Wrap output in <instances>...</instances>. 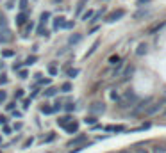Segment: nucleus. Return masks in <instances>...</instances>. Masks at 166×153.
<instances>
[{"label":"nucleus","mask_w":166,"mask_h":153,"mask_svg":"<svg viewBox=\"0 0 166 153\" xmlns=\"http://www.w3.org/2000/svg\"><path fill=\"white\" fill-rule=\"evenodd\" d=\"M136 53H138V55H145V53H146V45H145V43H141V45L136 48Z\"/></svg>","instance_id":"8"},{"label":"nucleus","mask_w":166,"mask_h":153,"mask_svg":"<svg viewBox=\"0 0 166 153\" xmlns=\"http://www.w3.org/2000/svg\"><path fill=\"white\" fill-rule=\"evenodd\" d=\"M48 18H50V14H48V13H43V14H41V21H43V23L48 20Z\"/></svg>","instance_id":"21"},{"label":"nucleus","mask_w":166,"mask_h":153,"mask_svg":"<svg viewBox=\"0 0 166 153\" xmlns=\"http://www.w3.org/2000/svg\"><path fill=\"white\" fill-rule=\"evenodd\" d=\"M125 16V11L123 9H116V11H113L105 20L109 21V23H113V21H116V20H120V18H123Z\"/></svg>","instance_id":"1"},{"label":"nucleus","mask_w":166,"mask_h":153,"mask_svg":"<svg viewBox=\"0 0 166 153\" xmlns=\"http://www.w3.org/2000/svg\"><path fill=\"white\" fill-rule=\"evenodd\" d=\"M66 111H73V103H68V105H66Z\"/></svg>","instance_id":"30"},{"label":"nucleus","mask_w":166,"mask_h":153,"mask_svg":"<svg viewBox=\"0 0 166 153\" xmlns=\"http://www.w3.org/2000/svg\"><path fill=\"white\" fill-rule=\"evenodd\" d=\"M2 55H4V57H13L14 52H13V50H4V52H2Z\"/></svg>","instance_id":"16"},{"label":"nucleus","mask_w":166,"mask_h":153,"mask_svg":"<svg viewBox=\"0 0 166 153\" xmlns=\"http://www.w3.org/2000/svg\"><path fill=\"white\" fill-rule=\"evenodd\" d=\"M0 100H6V93H0Z\"/></svg>","instance_id":"31"},{"label":"nucleus","mask_w":166,"mask_h":153,"mask_svg":"<svg viewBox=\"0 0 166 153\" xmlns=\"http://www.w3.org/2000/svg\"><path fill=\"white\" fill-rule=\"evenodd\" d=\"M134 153H152V150H148V148H141V146H138L134 150Z\"/></svg>","instance_id":"12"},{"label":"nucleus","mask_w":166,"mask_h":153,"mask_svg":"<svg viewBox=\"0 0 166 153\" xmlns=\"http://www.w3.org/2000/svg\"><path fill=\"white\" fill-rule=\"evenodd\" d=\"M164 114H166V111H164Z\"/></svg>","instance_id":"33"},{"label":"nucleus","mask_w":166,"mask_h":153,"mask_svg":"<svg viewBox=\"0 0 166 153\" xmlns=\"http://www.w3.org/2000/svg\"><path fill=\"white\" fill-rule=\"evenodd\" d=\"M146 14V11H139V13H134V20H138V18H143Z\"/></svg>","instance_id":"15"},{"label":"nucleus","mask_w":166,"mask_h":153,"mask_svg":"<svg viewBox=\"0 0 166 153\" xmlns=\"http://www.w3.org/2000/svg\"><path fill=\"white\" fill-rule=\"evenodd\" d=\"M41 112L43 114H52L54 109H52V107H41Z\"/></svg>","instance_id":"14"},{"label":"nucleus","mask_w":166,"mask_h":153,"mask_svg":"<svg viewBox=\"0 0 166 153\" xmlns=\"http://www.w3.org/2000/svg\"><path fill=\"white\" fill-rule=\"evenodd\" d=\"M64 25H66L64 18H62V16H57V18H55V21H54V27H55V29H59V27H64Z\"/></svg>","instance_id":"5"},{"label":"nucleus","mask_w":166,"mask_h":153,"mask_svg":"<svg viewBox=\"0 0 166 153\" xmlns=\"http://www.w3.org/2000/svg\"><path fill=\"white\" fill-rule=\"evenodd\" d=\"M91 16H93V13H91V11H88V13L84 14L82 18H84V20H88V18H91Z\"/></svg>","instance_id":"25"},{"label":"nucleus","mask_w":166,"mask_h":153,"mask_svg":"<svg viewBox=\"0 0 166 153\" xmlns=\"http://www.w3.org/2000/svg\"><path fill=\"white\" fill-rule=\"evenodd\" d=\"M96 121V118H86V123H89V125H93Z\"/></svg>","instance_id":"26"},{"label":"nucleus","mask_w":166,"mask_h":153,"mask_svg":"<svg viewBox=\"0 0 166 153\" xmlns=\"http://www.w3.org/2000/svg\"><path fill=\"white\" fill-rule=\"evenodd\" d=\"M36 62V55H32V57H29L27 61H25V64H34Z\"/></svg>","instance_id":"20"},{"label":"nucleus","mask_w":166,"mask_h":153,"mask_svg":"<svg viewBox=\"0 0 166 153\" xmlns=\"http://www.w3.org/2000/svg\"><path fill=\"white\" fill-rule=\"evenodd\" d=\"M2 84H7V78H6V77H0V86H2Z\"/></svg>","instance_id":"29"},{"label":"nucleus","mask_w":166,"mask_h":153,"mask_svg":"<svg viewBox=\"0 0 166 153\" xmlns=\"http://www.w3.org/2000/svg\"><path fill=\"white\" fill-rule=\"evenodd\" d=\"M64 128H66V130H68V132H70V133H73V132H77V128H79V125H77V123L73 121V123H68V125H66Z\"/></svg>","instance_id":"6"},{"label":"nucleus","mask_w":166,"mask_h":153,"mask_svg":"<svg viewBox=\"0 0 166 153\" xmlns=\"http://www.w3.org/2000/svg\"><path fill=\"white\" fill-rule=\"evenodd\" d=\"M132 73H134V66H130V64H129V66H127V68H125L123 78H125V80H129V78H130V75H132Z\"/></svg>","instance_id":"4"},{"label":"nucleus","mask_w":166,"mask_h":153,"mask_svg":"<svg viewBox=\"0 0 166 153\" xmlns=\"http://www.w3.org/2000/svg\"><path fill=\"white\" fill-rule=\"evenodd\" d=\"M9 34H11L9 31H6V32H4V36L0 34V43H7V41L11 39V36H9Z\"/></svg>","instance_id":"9"},{"label":"nucleus","mask_w":166,"mask_h":153,"mask_svg":"<svg viewBox=\"0 0 166 153\" xmlns=\"http://www.w3.org/2000/svg\"><path fill=\"white\" fill-rule=\"evenodd\" d=\"M52 94H55V89H54V87H50V89L47 91V96H52Z\"/></svg>","instance_id":"27"},{"label":"nucleus","mask_w":166,"mask_h":153,"mask_svg":"<svg viewBox=\"0 0 166 153\" xmlns=\"http://www.w3.org/2000/svg\"><path fill=\"white\" fill-rule=\"evenodd\" d=\"M84 139H86V135H79V137H75L73 141H70V146H73V144H79V143H82Z\"/></svg>","instance_id":"11"},{"label":"nucleus","mask_w":166,"mask_h":153,"mask_svg":"<svg viewBox=\"0 0 166 153\" xmlns=\"http://www.w3.org/2000/svg\"><path fill=\"white\" fill-rule=\"evenodd\" d=\"M48 71H50V75H57V68L55 66H48Z\"/></svg>","instance_id":"18"},{"label":"nucleus","mask_w":166,"mask_h":153,"mask_svg":"<svg viewBox=\"0 0 166 153\" xmlns=\"http://www.w3.org/2000/svg\"><path fill=\"white\" fill-rule=\"evenodd\" d=\"M79 73V70H68V77H75Z\"/></svg>","instance_id":"24"},{"label":"nucleus","mask_w":166,"mask_h":153,"mask_svg":"<svg viewBox=\"0 0 166 153\" xmlns=\"http://www.w3.org/2000/svg\"><path fill=\"white\" fill-rule=\"evenodd\" d=\"M20 7H21V9L27 7V0H20Z\"/></svg>","instance_id":"28"},{"label":"nucleus","mask_w":166,"mask_h":153,"mask_svg":"<svg viewBox=\"0 0 166 153\" xmlns=\"http://www.w3.org/2000/svg\"><path fill=\"white\" fill-rule=\"evenodd\" d=\"M70 119H72L70 116H66V118H61V119H59V125H61V126H66V125L70 123Z\"/></svg>","instance_id":"13"},{"label":"nucleus","mask_w":166,"mask_h":153,"mask_svg":"<svg viewBox=\"0 0 166 153\" xmlns=\"http://www.w3.org/2000/svg\"><path fill=\"white\" fill-rule=\"evenodd\" d=\"M25 20H27V14H25V13H21V14H18V18H16V23H18V25H23Z\"/></svg>","instance_id":"10"},{"label":"nucleus","mask_w":166,"mask_h":153,"mask_svg":"<svg viewBox=\"0 0 166 153\" xmlns=\"http://www.w3.org/2000/svg\"><path fill=\"white\" fill-rule=\"evenodd\" d=\"M77 41H81V36H79V34H77V36H72V38H70V43H77Z\"/></svg>","instance_id":"19"},{"label":"nucleus","mask_w":166,"mask_h":153,"mask_svg":"<svg viewBox=\"0 0 166 153\" xmlns=\"http://www.w3.org/2000/svg\"><path fill=\"white\" fill-rule=\"evenodd\" d=\"M118 61H120V57H118V55H114V57H111V59H109V62H111V64H116Z\"/></svg>","instance_id":"22"},{"label":"nucleus","mask_w":166,"mask_h":153,"mask_svg":"<svg viewBox=\"0 0 166 153\" xmlns=\"http://www.w3.org/2000/svg\"><path fill=\"white\" fill-rule=\"evenodd\" d=\"M148 2H150V0H138V2H136V5H146Z\"/></svg>","instance_id":"23"},{"label":"nucleus","mask_w":166,"mask_h":153,"mask_svg":"<svg viewBox=\"0 0 166 153\" xmlns=\"http://www.w3.org/2000/svg\"><path fill=\"white\" fill-rule=\"evenodd\" d=\"M105 130H107V132H123L125 126L123 125H111V126H107Z\"/></svg>","instance_id":"2"},{"label":"nucleus","mask_w":166,"mask_h":153,"mask_svg":"<svg viewBox=\"0 0 166 153\" xmlns=\"http://www.w3.org/2000/svg\"><path fill=\"white\" fill-rule=\"evenodd\" d=\"M64 93H68V91H72V84H62V87H61Z\"/></svg>","instance_id":"17"},{"label":"nucleus","mask_w":166,"mask_h":153,"mask_svg":"<svg viewBox=\"0 0 166 153\" xmlns=\"http://www.w3.org/2000/svg\"><path fill=\"white\" fill-rule=\"evenodd\" d=\"M163 103H164V102H159V103H156L154 107H148V109H146V114H150V116H152V114H156L157 111L163 107Z\"/></svg>","instance_id":"3"},{"label":"nucleus","mask_w":166,"mask_h":153,"mask_svg":"<svg viewBox=\"0 0 166 153\" xmlns=\"http://www.w3.org/2000/svg\"><path fill=\"white\" fill-rule=\"evenodd\" d=\"M152 153H166V146H163V144H157V146H154V148H152Z\"/></svg>","instance_id":"7"},{"label":"nucleus","mask_w":166,"mask_h":153,"mask_svg":"<svg viewBox=\"0 0 166 153\" xmlns=\"http://www.w3.org/2000/svg\"><path fill=\"white\" fill-rule=\"evenodd\" d=\"M120 153H134V151H130V150H123V151H120Z\"/></svg>","instance_id":"32"}]
</instances>
